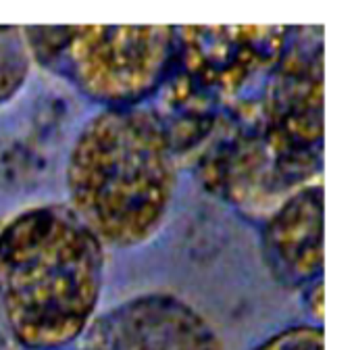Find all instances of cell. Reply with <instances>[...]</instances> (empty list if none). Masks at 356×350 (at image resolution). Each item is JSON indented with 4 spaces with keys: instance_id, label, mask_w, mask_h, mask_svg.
I'll list each match as a JSON object with an SVG mask.
<instances>
[{
    "instance_id": "6da1fadb",
    "label": "cell",
    "mask_w": 356,
    "mask_h": 350,
    "mask_svg": "<svg viewBox=\"0 0 356 350\" xmlns=\"http://www.w3.org/2000/svg\"><path fill=\"white\" fill-rule=\"evenodd\" d=\"M102 244L67 207H35L0 232V303L27 349L77 340L96 309Z\"/></svg>"
},
{
    "instance_id": "7a4b0ae2",
    "label": "cell",
    "mask_w": 356,
    "mask_h": 350,
    "mask_svg": "<svg viewBox=\"0 0 356 350\" xmlns=\"http://www.w3.org/2000/svg\"><path fill=\"white\" fill-rule=\"evenodd\" d=\"M67 186L71 211L100 244L150 240L175 186L173 148L159 117L140 109L96 115L71 150Z\"/></svg>"
},
{
    "instance_id": "3957f363",
    "label": "cell",
    "mask_w": 356,
    "mask_h": 350,
    "mask_svg": "<svg viewBox=\"0 0 356 350\" xmlns=\"http://www.w3.org/2000/svg\"><path fill=\"white\" fill-rule=\"evenodd\" d=\"M65 63L86 94L134 100L150 90L167 61L173 29L165 25L58 27Z\"/></svg>"
},
{
    "instance_id": "277c9868",
    "label": "cell",
    "mask_w": 356,
    "mask_h": 350,
    "mask_svg": "<svg viewBox=\"0 0 356 350\" xmlns=\"http://www.w3.org/2000/svg\"><path fill=\"white\" fill-rule=\"evenodd\" d=\"M83 350H223L211 326L175 299L134 301L102 317Z\"/></svg>"
},
{
    "instance_id": "5b68a950",
    "label": "cell",
    "mask_w": 356,
    "mask_h": 350,
    "mask_svg": "<svg viewBox=\"0 0 356 350\" xmlns=\"http://www.w3.org/2000/svg\"><path fill=\"white\" fill-rule=\"evenodd\" d=\"M323 200L319 186L298 190L269 225V246L286 273L309 278L323 265Z\"/></svg>"
},
{
    "instance_id": "8992f818",
    "label": "cell",
    "mask_w": 356,
    "mask_h": 350,
    "mask_svg": "<svg viewBox=\"0 0 356 350\" xmlns=\"http://www.w3.org/2000/svg\"><path fill=\"white\" fill-rule=\"evenodd\" d=\"M29 67L23 29L0 25V100L8 98L25 79Z\"/></svg>"
},
{
    "instance_id": "52a82bcc",
    "label": "cell",
    "mask_w": 356,
    "mask_h": 350,
    "mask_svg": "<svg viewBox=\"0 0 356 350\" xmlns=\"http://www.w3.org/2000/svg\"><path fill=\"white\" fill-rule=\"evenodd\" d=\"M257 350H323V334L317 328H294L273 336Z\"/></svg>"
}]
</instances>
